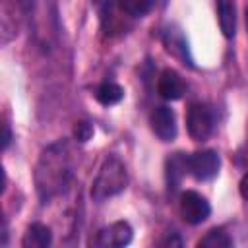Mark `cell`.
<instances>
[{
	"label": "cell",
	"instance_id": "cell-10",
	"mask_svg": "<svg viewBox=\"0 0 248 248\" xmlns=\"http://www.w3.org/2000/svg\"><path fill=\"white\" fill-rule=\"evenodd\" d=\"M52 242V232L43 223H33L27 227V232L23 234L21 246L23 248H46Z\"/></svg>",
	"mask_w": 248,
	"mask_h": 248
},
{
	"label": "cell",
	"instance_id": "cell-17",
	"mask_svg": "<svg viewBox=\"0 0 248 248\" xmlns=\"http://www.w3.org/2000/svg\"><path fill=\"white\" fill-rule=\"evenodd\" d=\"M238 190H240V196L248 202V172L242 176V180H240V184H238Z\"/></svg>",
	"mask_w": 248,
	"mask_h": 248
},
{
	"label": "cell",
	"instance_id": "cell-9",
	"mask_svg": "<svg viewBox=\"0 0 248 248\" xmlns=\"http://www.w3.org/2000/svg\"><path fill=\"white\" fill-rule=\"evenodd\" d=\"M217 4V19L221 33L227 39H232L236 33V8L232 0H215Z\"/></svg>",
	"mask_w": 248,
	"mask_h": 248
},
{
	"label": "cell",
	"instance_id": "cell-2",
	"mask_svg": "<svg viewBox=\"0 0 248 248\" xmlns=\"http://www.w3.org/2000/svg\"><path fill=\"white\" fill-rule=\"evenodd\" d=\"M126 186H128V172H126L124 163L118 157L108 155L103 161V165H101V169L93 180L91 198L95 202H103L110 196L120 194Z\"/></svg>",
	"mask_w": 248,
	"mask_h": 248
},
{
	"label": "cell",
	"instance_id": "cell-8",
	"mask_svg": "<svg viewBox=\"0 0 248 248\" xmlns=\"http://www.w3.org/2000/svg\"><path fill=\"white\" fill-rule=\"evenodd\" d=\"M186 91V85L182 81V78L174 72V70H165L161 76H159V81H157V93L167 99V101H176L184 95Z\"/></svg>",
	"mask_w": 248,
	"mask_h": 248
},
{
	"label": "cell",
	"instance_id": "cell-4",
	"mask_svg": "<svg viewBox=\"0 0 248 248\" xmlns=\"http://www.w3.org/2000/svg\"><path fill=\"white\" fill-rule=\"evenodd\" d=\"M186 128H188V134L192 140H196V141L207 140L213 130L211 110L202 103H192L188 108V114H186Z\"/></svg>",
	"mask_w": 248,
	"mask_h": 248
},
{
	"label": "cell",
	"instance_id": "cell-5",
	"mask_svg": "<svg viewBox=\"0 0 248 248\" xmlns=\"http://www.w3.org/2000/svg\"><path fill=\"white\" fill-rule=\"evenodd\" d=\"M180 213H182L186 223L200 225L209 217L211 207H209V203H207V200L203 196H200L194 190H188L180 198Z\"/></svg>",
	"mask_w": 248,
	"mask_h": 248
},
{
	"label": "cell",
	"instance_id": "cell-6",
	"mask_svg": "<svg viewBox=\"0 0 248 248\" xmlns=\"http://www.w3.org/2000/svg\"><path fill=\"white\" fill-rule=\"evenodd\" d=\"M132 242V227L126 221H116L105 229H101L93 240L97 246H108V248H122Z\"/></svg>",
	"mask_w": 248,
	"mask_h": 248
},
{
	"label": "cell",
	"instance_id": "cell-13",
	"mask_svg": "<svg viewBox=\"0 0 248 248\" xmlns=\"http://www.w3.org/2000/svg\"><path fill=\"white\" fill-rule=\"evenodd\" d=\"M124 97V89L118 85V83H112V81H105L97 87L95 91V99L105 105V107H110V105H116L120 103Z\"/></svg>",
	"mask_w": 248,
	"mask_h": 248
},
{
	"label": "cell",
	"instance_id": "cell-7",
	"mask_svg": "<svg viewBox=\"0 0 248 248\" xmlns=\"http://www.w3.org/2000/svg\"><path fill=\"white\" fill-rule=\"evenodd\" d=\"M151 130L161 141H172L176 138V118L169 107H157L151 112Z\"/></svg>",
	"mask_w": 248,
	"mask_h": 248
},
{
	"label": "cell",
	"instance_id": "cell-11",
	"mask_svg": "<svg viewBox=\"0 0 248 248\" xmlns=\"http://www.w3.org/2000/svg\"><path fill=\"white\" fill-rule=\"evenodd\" d=\"M163 41H165L167 50H169L172 56H176V58H180L184 64H190V66H192V58H190V54H188V43H186V39L182 37V33H180L178 29H167V31L163 33Z\"/></svg>",
	"mask_w": 248,
	"mask_h": 248
},
{
	"label": "cell",
	"instance_id": "cell-18",
	"mask_svg": "<svg viewBox=\"0 0 248 248\" xmlns=\"http://www.w3.org/2000/svg\"><path fill=\"white\" fill-rule=\"evenodd\" d=\"M12 141V130H10V124H4V136H2V149H6Z\"/></svg>",
	"mask_w": 248,
	"mask_h": 248
},
{
	"label": "cell",
	"instance_id": "cell-15",
	"mask_svg": "<svg viewBox=\"0 0 248 248\" xmlns=\"http://www.w3.org/2000/svg\"><path fill=\"white\" fill-rule=\"evenodd\" d=\"M118 4L130 17H141L155 6V0H118Z\"/></svg>",
	"mask_w": 248,
	"mask_h": 248
},
{
	"label": "cell",
	"instance_id": "cell-14",
	"mask_svg": "<svg viewBox=\"0 0 248 248\" xmlns=\"http://www.w3.org/2000/svg\"><path fill=\"white\" fill-rule=\"evenodd\" d=\"M200 248H231L232 238L223 229H211L203 238L198 240Z\"/></svg>",
	"mask_w": 248,
	"mask_h": 248
},
{
	"label": "cell",
	"instance_id": "cell-1",
	"mask_svg": "<svg viewBox=\"0 0 248 248\" xmlns=\"http://www.w3.org/2000/svg\"><path fill=\"white\" fill-rule=\"evenodd\" d=\"M74 178V155L68 141L50 143L43 149L35 167V186L43 203L66 192Z\"/></svg>",
	"mask_w": 248,
	"mask_h": 248
},
{
	"label": "cell",
	"instance_id": "cell-16",
	"mask_svg": "<svg viewBox=\"0 0 248 248\" xmlns=\"http://www.w3.org/2000/svg\"><path fill=\"white\" fill-rule=\"evenodd\" d=\"M91 136H93V126H91L89 122L81 120V122L76 124V128H74V138H76L78 141L85 143L87 140H91Z\"/></svg>",
	"mask_w": 248,
	"mask_h": 248
},
{
	"label": "cell",
	"instance_id": "cell-3",
	"mask_svg": "<svg viewBox=\"0 0 248 248\" xmlns=\"http://www.w3.org/2000/svg\"><path fill=\"white\" fill-rule=\"evenodd\" d=\"M221 159L217 151L205 149V151H196L186 157V169L196 180H209L219 172Z\"/></svg>",
	"mask_w": 248,
	"mask_h": 248
},
{
	"label": "cell",
	"instance_id": "cell-12",
	"mask_svg": "<svg viewBox=\"0 0 248 248\" xmlns=\"http://www.w3.org/2000/svg\"><path fill=\"white\" fill-rule=\"evenodd\" d=\"M186 155L182 153H174L167 159V184H169V190H176L184 172H186Z\"/></svg>",
	"mask_w": 248,
	"mask_h": 248
}]
</instances>
